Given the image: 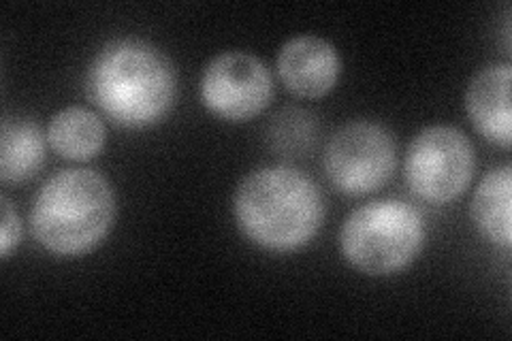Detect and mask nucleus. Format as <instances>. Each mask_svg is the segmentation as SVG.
Wrapping results in <instances>:
<instances>
[{"mask_svg": "<svg viewBox=\"0 0 512 341\" xmlns=\"http://www.w3.org/2000/svg\"><path fill=\"white\" fill-rule=\"evenodd\" d=\"M233 218L254 246L295 252L316 237L325 220V201L316 182L288 165L248 173L233 194Z\"/></svg>", "mask_w": 512, "mask_h": 341, "instance_id": "obj_2", "label": "nucleus"}, {"mask_svg": "<svg viewBox=\"0 0 512 341\" xmlns=\"http://www.w3.org/2000/svg\"><path fill=\"white\" fill-rule=\"evenodd\" d=\"M425 246L421 211L402 199L357 207L340 229V250L350 267L387 278L410 267Z\"/></svg>", "mask_w": 512, "mask_h": 341, "instance_id": "obj_4", "label": "nucleus"}, {"mask_svg": "<svg viewBox=\"0 0 512 341\" xmlns=\"http://www.w3.org/2000/svg\"><path fill=\"white\" fill-rule=\"evenodd\" d=\"M510 84V62H491L474 73L466 90V109L476 133L500 148L512 143Z\"/></svg>", "mask_w": 512, "mask_h": 341, "instance_id": "obj_9", "label": "nucleus"}, {"mask_svg": "<svg viewBox=\"0 0 512 341\" xmlns=\"http://www.w3.org/2000/svg\"><path fill=\"white\" fill-rule=\"evenodd\" d=\"M323 165L333 188L348 197L378 192L397 167L395 137L376 122H350L331 137Z\"/></svg>", "mask_w": 512, "mask_h": 341, "instance_id": "obj_6", "label": "nucleus"}, {"mask_svg": "<svg viewBox=\"0 0 512 341\" xmlns=\"http://www.w3.org/2000/svg\"><path fill=\"white\" fill-rule=\"evenodd\" d=\"M267 139L282 156H303L316 141V120L303 109H282L271 120Z\"/></svg>", "mask_w": 512, "mask_h": 341, "instance_id": "obj_13", "label": "nucleus"}, {"mask_svg": "<svg viewBox=\"0 0 512 341\" xmlns=\"http://www.w3.org/2000/svg\"><path fill=\"white\" fill-rule=\"evenodd\" d=\"M86 88L94 105L122 128H148L178 101V71L156 45L141 39L105 43L92 58Z\"/></svg>", "mask_w": 512, "mask_h": 341, "instance_id": "obj_1", "label": "nucleus"}, {"mask_svg": "<svg viewBox=\"0 0 512 341\" xmlns=\"http://www.w3.org/2000/svg\"><path fill=\"white\" fill-rule=\"evenodd\" d=\"M116 220L111 184L92 169H64L47 180L30 207V231L56 256H84L107 239Z\"/></svg>", "mask_w": 512, "mask_h": 341, "instance_id": "obj_3", "label": "nucleus"}, {"mask_svg": "<svg viewBox=\"0 0 512 341\" xmlns=\"http://www.w3.org/2000/svg\"><path fill=\"white\" fill-rule=\"evenodd\" d=\"M105 139L103 120L86 107L62 109L47 126V141L58 156L67 160H92L103 152Z\"/></svg>", "mask_w": 512, "mask_h": 341, "instance_id": "obj_11", "label": "nucleus"}, {"mask_svg": "<svg viewBox=\"0 0 512 341\" xmlns=\"http://www.w3.org/2000/svg\"><path fill=\"white\" fill-rule=\"evenodd\" d=\"M470 214L476 229L491 243L504 250L512 246V167L502 165L491 169L480 180Z\"/></svg>", "mask_w": 512, "mask_h": 341, "instance_id": "obj_10", "label": "nucleus"}, {"mask_svg": "<svg viewBox=\"0 0 512 341\" xmlns=\"http://www.w3.org/2000/svg\"><path fill=\"white\" fill-rule=\"evenodd\" d=\"M199 96L214 116L248 122L274 99V77L261 58L237 50L222 52L203 69Z\"/></svg>", "mask_w": 512, "mask_h": 341, "instance_id": "obj_7", "label": "nucleus"}, {"mask_svg": "<svg viewBox=\"0 0 512 341\" xmlns=\"http://www.w3.org/2000/svg\"><path fill=\"white\" fill-rule=\"evenodd\" d=\"M45 139L35 122L5 120L0 133V180L5 184L32 180L45 162Z\"/></svg>", "mask_w": 512, "mask_h": 341, "instance_id": "obj_12", "label": "nucleus"}, {"mask_svg": "<svg viewBox=\"0 0 512 341\" xmlns=\"http://www.w3.org/2000/svg\"><path fill=\"white\" fill-rule=\"evenodd\" d=\"M0 222H3V229H0V256H3V261H7L11 250L20 246L22 239V222L7 194L0 197Z\"/></svg>", "mask_w": 512, "mask_h": 341, "instance_id": "obj_14", "label": "nucleus"}, {"mask_svg": "<svg viewBox=\"0 0 512 341\" xmlns=\"http://www.w3.org/2000/svg\"><path fill=\"white\" fill-rule=\"evenodd\" d=\"M476 156L466 133L455 126H427L412 139L404 158V177L416 199L448 205L468 190Z\"/></svg>", "mask_w": 512, "mask_h": 341, "instance_id": "obj_5", "label": "nucleus"}, {"mask_svg": "<svg viewBox=\"0 0 512 341\" xmlns=\"http://www.w3.org/2000/svg\"><path fill=\"white\" fill-rule=\"evenodd\" d=\"M276 69L288 92L299 99H323L338 84L342 62L327 39L299 35L280 47Z\"/></svg>", "mask_w": 512, "mask_h": 341, "instance_id": "obj_8", "label": "nucleus"}]
</instances>
